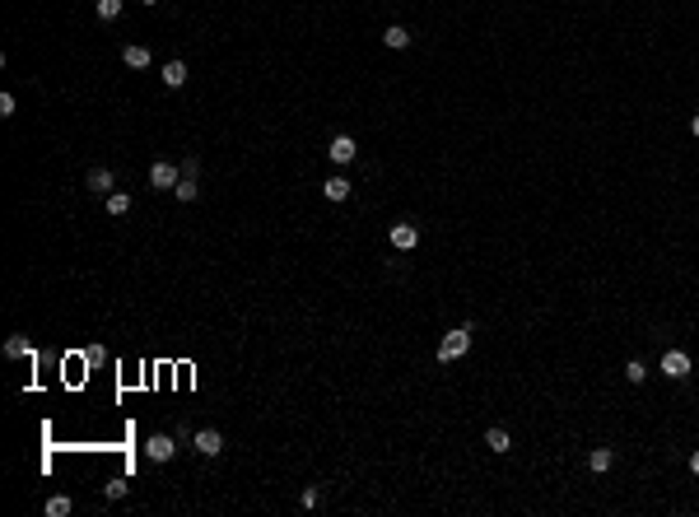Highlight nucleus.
Returning a JSON list of instances; mask_svg holds the SVG:
<instances>
[{
  "instance_id": "obj_1",
  "label": "nucleus",
  "mask_w": 699,
  "mask_h": 517,
  "mask_svg": "<svg viewBox=\"0 0 699 517\" xmlns=\"http://www.w3.org/2000/svg\"><path fill=\"white\" fill-rule=\"evenodd\" d=\"M466 350H471V327H452L448 336H443V345H438V363L462 359Z\"/></svg>"
},
{
  "instance_id": "obj_2",
  "label": "nucleus",
  "mask_w": 699,
  "mask_h": 517,
  "mask_svg": "<svg viewBox=\"0 0 699 517\" xmlns=\"http://www.w3.org/2000/svg\"><path fill=\"white\" fill-rule=\"evenodd\" d=\"M191 448L201 457H219L224 452V434H219V429H196V434H191Z\"/></svg>"
},
{
  "instance_id": "obj_3",
  "label": "nucleus",
  "mask_w": 699,
  "mask_h": 517,
  "mask_svg": "<svg viewBox=\"0 0 699 517\" xmlns=\"http://www.w3.org/2000/svg\"><path fill=\"white\" fill-rule=\"evenodd\" d=\"M172 452H177V443H172L168 434H150V438H145V457H150V461H159V466H163V461H172Z\"/></svg>"
},
{
  "instance_id": "obj_4",
  "label": "nucleus",
  "mask_w": 699,
  "mask_h": 517,
  "mask_svg": "<svg viewBox=\"0 0 699 517\" xmlns=\"http://www.w3.org/2000/svg\"><path fill=\"white\" fill-rule=\"evenodd\" d=\"M177 182H182V177H177V168H172V163H163V158L150 168V187H154V191H172Z\"/></svg>"
},
{
  "instance_id": "obj_5",
  "label": "nucleus",
  "mask_w": 699,
  "mask_h": 517,
  "mask_svg": "<svg viewBox=\"0 0 699 517\" xmlns=\"http://www.w3.org/2000/svg\"><path fill=\"white\" fill-rule=\"evenodd\" d=\"M387 243H392L396 252H410V247L419 243V229H415V224H392V229H387Z\"/></svg>"
},
{
  "instance_id": "obj_6",
  "label": "nucleus",
  "mask_w": 699,
  "mask_h": 517,
  "mask_svg": "<svg viewBox=\"0 0 699 517\" xmlns=\"http://www.w3.org/2000/svg\"><path fill=\"white\" fill-rule=\"evenodd\" d=\"M662 373L667 377H690V354H685V350H667V354H662Z\"/></svg>"
},
{
  "instance_id": "obj_7",
  "label": "nucleus",
  "mask_w": 699,
  "mask_h": 517,
  "mask_svg": "<svg viewBox=\"0 0 699 517\" xmlns=\"http://www.w3.org/2000/svg\"><path fill=\"white\" fill-rule=\"evenodd\" d=\"M326 154H331V163H355V154H359V145L350 140V136H336V140L326 145Z\"/></svg>"
},
{
  "instance_id": "obj_8",
  "label": "nucleus",
  "mask_w": 699,
  "mask_h": 517,
  "mask_svg": "<svg viewBox=\"0 0 699 517\" xmlns=\"http://www.w3.org/2000/svg\"><path fill=\"white\" fill-rule=\"evenodd\" d=\"M122 61L131 65V70H145V65H150V47H145V42H126V47H122Z\"/></svg>"
},
{
  "instance_id": "obj_9",
  "label": "nucleus",
  "mask_w": 699,
  "mask_h": 517,
  "mask_svg": "<svg viewBox=\"0 0 699 517\" xmlns=\"http://www.w3.org/2000/svg\"><path fill=\"white\" fill-rule=\"evenodd\" d=\"M112 187H117L112 168H89V191H98V196H112Z\"/></svg>"
},
{
  "instance_id": "obj_10",
  "label": "nucleus",
  "mask_w": 699,
  "mask_h": 517,
  "mask_svg": "<svg viewBox=\"0 0 699 517\" xmlns=\"http://www.w3.org/2000/svg\"><path fill=\"white\" fill-rule=\"evenodd\" d=\"M383 47H392V51H405V47H410V33H405L401 24H392V28L383 33Z\"/></svg>"
},
{
  "instance_id": "obj_11",
  "label": "nucleus",
  "mask_w": 699,
  "mask_h": 517,
  "mask_svg": "<svg viewBox=\"0 0 699 517\" xmlns=\"http://www.w3.org/2000/svg\"><path fill=\"white\" fill-rule=\"evenodd\" d=\"M322 196H326V201H345V196H350V177H326Z\"/></svg>"
},
{
  "instance_id": "obj_12",
  "label": "nucleus",
  "mask_w": 699,
  "mask_h": 517,
  "mask_svg": "<svg viewBox=\"0 0 699 517\" xmlns=\"http://www.w3.org/2000/svg\"><path fill=\"white\" fill-rule=\"evenodd\" d=\"M485 448H490V452H499V457H504V452H508V448H513L508 429H490V434H485Z\"/></svg>"
},
{
  "instance_id": "obj_13",
  "label": "nucleus",
  "mask_w": 699,
  "mask_h": 517,
  "mask_svg": "<svg viewBox=\"0 0 699 517\" xmlns=\"http://www.w3.org/2000/svg\"><path fill=\"white\" fill-rule=\"evenodd\" d=\"M163 84H168V89H182V84H186V65L182 61H168V65H163Z\"/></svg>"
},
{
  "instance_id": "obj_14",
  "label": "nucleus",
  "mask_w": 699,
  "mask_h": 517,
  "mask_svg": "<svg viewBox=\"0 0 699 517\" xmlns=\"http://www.w3.org/2000/svg\"><path fill=\"white\" fill-rule=\"evenodd\" d=\"M611 461H616V457H611V448H592V452H588V466L597 470V475H606V470H611Z\"/></svg>"
},
{
  "instance_id": "obj_15",
  "label": "nucleus",
  "mask_w": 699,
  "mask_h": 517,
  "mask_svg": "<svg viewBox=\"0 0 699 517\" xmlns=\"http://www.w3.org/2000/svg\"><path fill=\"white\" fill-rule=\"evenodd\" d=\"M5 354H10V359H33V345L24 340V336H10V340H5Z\"/></svg>"
},
{
  "instance_id": "obj_16",
  "label": "nucleus",
  "mask_w": 699,
  "mask_h": 517,
  "mask_svg": "<svg viewBox=\"0 0 699 517\" xmlns=\"http://www.w3.org/2000/svg\"><path fill=\"white\" fill-rule=\"evenodd\" d=\"M126 210H131V196H126V191H112L108 196V215H126Z\"/></svg>"
},
{
  "instance_id": "obj_17",
  "label": "nucleus",
  "mask_w": 699,
  "mask_h": 517,
  "mask_svg": "<svg viewBox=\"0 0 699 517\" xmlns=\"http://www.w3.org/2000/svg\"><path fill=\"white\" fill-rule=\"evenodd\" d=\"M625 377H629V382L638 387V382L648 377V363H643V359H629V363H625Z\"/></svg>"
},
{
  "instance_id": "obj_18",
  "label": "nucleus",
  "mask_w": 699,
  "mask_h": 517,
  "mask_svg": "<svg viewBox=\"0 0 699 517\" xmlns=\"http://www.w3.org/2000/svg\"><path fill=\"white\" fill-rule=\"evenodd\" d=\"M65 513H70V499H65V494H51V499H47V517H65Z\"/></svg>"
},
{
  "instance_id": "obj_19",
  "label": "nucleus",
  "mask_w": 699,
  "mask_h": 517,
  "mask_svg": "<svg viewBox=\"0 0 699 517\" xmlns=\"http://www.w3.org/2000/svg\"><path fill=\"white\" fill-rule=\"evenodd\" d=\"M172 191H177V201H196V191H201V187H196V177H182Z\"/></svg>"
},
{
  "instance_id": "obj_20",
  "label": "nucleus",
  "mask_w": 699,
  "mask_h": 517,
  "mask_svg": "<svg viewBox=\"0 0 699 517\" xmlns=\"http://www.w3.org/2000/svg\"><path fill=\"white\" fill-rule=\"evenodd\" d=\"M93 10H98V19H117L122 15V0H98Z\"/></svg>"
},
{
  "instance_id": "obj_21",
  "label": "nucleus",
  "mask_w": 699,
  "mask_h": 517,
  "mask_svg": "<svg viewBox=\"0 0 699 517\" xmlns=\"http://www.w3.org/2000/svg\"><path fill=\"white\" fill-rule=\"evenodd\" d=\"M103 494H108V499H122V494H126V480H122V475H112L108 485H103Z\"/></svg>"
},
{
  "instance_id": "obj_22",
  "label": "nucleus",
  "mask_w": 699,
  "mask_h": 517,
  "mask_svg": "<svg viewBox=\"0 0 699 517\" xmlns=\"http://www.w3.org/2000/svg\"><path fill=\"white\" fill-rule=\"evenodd\" d=\"M317 503H322V489L308 485V489H303V508H317Z\"/></svg>"
},
{
  "instance_id": "obj_23",
  "label": "nucleus",
  "mask_w": 699,
  "mask_h": 517,
  "mask_svg": "<svg viewBox=\"0 0 699 517\" xmlns=\"http://www.w3.org/2000/svg\"><path fill=\"white\" fill-rule=\"evenodd\" d=\"M0 117H15V94H0Z\"/></svg>"
},
{
  "instance_id": "obj_24",
  "label": "nucleus",
  "mask_w": 699,
  "mask_h": 517,
  "mask_svg": "<svg viewBox=\"0 0 699 517\" xmlns=\"http://www.w3.org/2000/svg\"><path fill=\"white\" fill-rule=\"evenodd\" d=\"M690 136H695V140H699V112H695V117H690Z\"/></svg>"
},
{
  "instance_id": "obj_25",
  "label": "nucleus",
  "mask_w": 699,
  "mask_h": 517,
  "mask_svg": "<svg viewBox=\"0 0 699 517\" xmlns=\"http://www.w3.org/2000/svg\"><path fill=\"white\" fill-rule=\"evenodd\" d=\"M690 475H699V452H690Z\"/></svg>"
},
{
  "instance_id": "obj_26",
  "label": "nucleus",
  "mask_w": 699,
  "mask_h": 517,
  "mask_svg": "<svg viewBox=\"0 0 699 517\" xmlns=\"http://www.w3.org/2000/svg\"><path fill=\"white\" fill-rule=\"evenodd\" d=\"M140 5H159V0H140Z\"/></svg>"
}]
</instances>
